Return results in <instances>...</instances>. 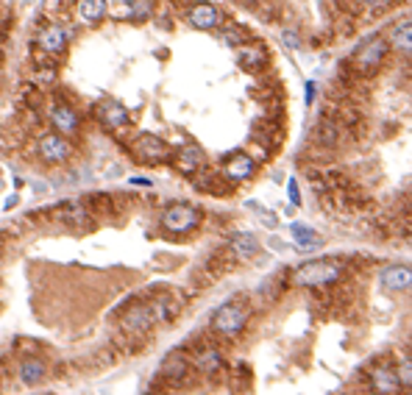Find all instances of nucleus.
Instances as JSON below:
<instances>
[{
  "label": "nucleus",
  "mask_w": 412,
  "mask_h": 395,
  "mask_svg": "<svg viewBox=\"0 0 412 395\" xmlns=\"http://www.w3.org/2000/svg\"><path fill=\"white\" fill-rule=\"evenodd\" d=\"M343 273V267L337 262H329V259H312V262H304L293 270V281L298 287H323V284H332L337 281Z\"/></svg>",
  "instance_id": "f257e3e1"
},
{
  "label": "nucleus",
  "mask_w": 412,
  "mask_h": 395,
  "mask_svg": "<svg viewBox=\"0 0 412 395\" xmlns=\"http://www.w3.org/2000/svg\"><path fill=\"white\" fill-rule=\"evenodd\" d=\"M167 317H170L167 301H153V304L134 306V309L126 315L123 326H126L128 331H145V328H151L153 323H162V320H167Z\"/></svg>",
  "instance_id": "f03ea898"
},
{
  "label": "nucleus",
  "mask_w": 412,
  "mask_h": 395,
  "mask_svg": "<svg viewBox=\"0 0 412 395\" xmlns=\"http://www.w3.org/2000/svg\"><path fill=\"white\" fill-rule=\"evenodd\" d=\"M198 223H200V212H198L195 207H189V204H173V207H167L164 215H162V226H164L167 231H173V234H187V231H192Z\"/></svg>",
  "instance_id": "7ed1b4c3"
},
{
  "label": "nucleus",
  "mask_w": 412,
  "mask_h": 395,
  "mask_svg": "<svg viewBox=\"0 0 412 395\" xmlns=\"http://www.w3.org/2000/svg\"><path fill=\"white\" fill-rule=\"evenodd\" d=\"M246 320H248V315L240 304H223L212 315V328L221 334H237V331H243Z\"/></svg>",
  "instance_id": "20e7f679"
},
{
  "label": "nucleus",
  "mask_w": 412,
  "mask_h": 395,
  "mask_svg": "<svg viewBox=\"0 0 412 395\" xmlns=\"http://www.w3.org/2000/svg\"><path fill=\"white\" fill-rule=\"evenodd\" d=\"M387 51H390L387 40H384L381 34H373V37H368V40L354 51V62H357L362 70H373L376 64H381V59L387 56Z\"/></svg>",
  "instance_id": "39448f33"
},
{
  "label": "nucleus",
  "mask_w": 412,
  "mask_h": 395,
  "mask_svg": "<svg viewBox=\"0 0 412 395\" xmlns=\"http://www.w3.org/2000/svg\"><path fill=\"white\" fill-rule=\"evenodd\" d=\"M370 387H373V392H376V395H398L401 381H398L395 367H393V365H387V362L376 365V367L370 370Z\"/></svg>",
  "instance_id": "423d86ee"
},
{
  "label": "nucleus",
  "mask_w": 412,
  "mask_h": 395,
  "mask_svg": "<svg viewBox=\"0 0 412 395\" xmlns=\"http://www.w3.org/2000/svg\"><path fill=\"white\" fill-rule=\"evenodd\" d=\"M379 284L387 292H404L412 287V267L406 265H387L379 270Z\"/></svg>",
  "instance_id": "0eeeda50"
},
{
  "label": "nucleus",
  "mask_w": 412,
  "mask_h": 395,
  "mask_svg": "<svg viewBox=\"0 0 412 395\" xmlns=\"http://www.w3.org/2000/svg\"><path fill=\"white\" fill-rule=\"evenodd\" d=\"M134 153H137L142 161H162V159H167L170 148H167V142L159 139L156 134H139V137L134 139Z\"/></svg>",
  "instance_id": "6e6552de"
},
{
  "label": "nucleus",
  "mask_w": 412,
  "mask_h": 395,
  "mask_svg": "<svg viewBox=\"0 0 412 395\" xmlns=\"http://www.w3.org/2000/svg\"><path fill=\"white\" fill-rule=\"evenodd\" d=\"M40 153H42V159H45V161L62 164V161H67V159H70L73 148H70L67 137H62V134H45V137L40 139Z\"/></svg>",
  "instance_id": "1a4fd4ad"
},
{
  "label": "nucleus",
  "mask_w": 412,
  "mask_h": 395,
  "mask_svg": "<svg viewBox=\"0 0 412 395\" xmlns=\"http://www.w3.org/2000/svg\"><path fill=\"white\" fill-rule=\"evenodd\" d=\"M187 20H189L192 28L212 31V28L221 23V12H218V6H212V3H195V6L187 12Z\"/></svg>",
  "instance_id": "9d476101"
},
{
  "label": "nucleus",
  "mask_w": 412,
  "mask_h": 395,
  "mask_svg": "<svg viewBox=\"0 0 412 395\" xmlns=\"http://www.w3.org/2000/svg\"><path fill=\"white\" fill-rule=\"evenodd\" d=\"M290 237H293L298 251H315V248L323 245V237L312 226H307V223H293L290 226Z\"/></svg>",
  "instance_id": "9b49d317"
},
{
  "label": "nucleus",
  "mask_w": 412,
  "mask_h": 395,
  "mask_svg": "<svg viewBox=\"0 0 412 395\" xmlns=\"http://www.w3.org/2000/svg\"><path fill=\"white\" fill-rule=\"evenodd\" d=\"M387 45L398 53H412V20H401L398 26H393Z\"/></svg>",
  "instance_id": "f8f14e48"
},
{
  "label": "nucleus",
  "mask_w": 412,
  "mask_h": 395,
  "mask_svg": "<svg viewBox=\"0 0 412 395\" xmlns=\"http://www.w3.org/2000/svg\"><path fill=\"white\" fill-rule=\"evenodd\" d=\"M175 167L181 170V173H195V170H200L203 167V150L198 148V145H184L181 150H178V159H175Z\"/></svg>",
  "instance_id": "ddd939ff"
},
{
  "label": "nucleus",
  "mask_w": 412,
  "mask_h": 395,
  "mask_svg": "<svg viewBox=\"0 0 412 395\" xmlns=\"http://www.w3.org/2000/svg\"><path fill=\"white\" fill-rule=\"evenodd\" d=\"M223 173H226L232 181H246V178L254 173V159L246 156V153H234V156L226 161Z\"/></svg>",
  "instance_id": "4468645a"
},
{
  "label": "nucleus",
  "mask_w": 412,
  "mask_h": 395,
  "mask_svg": "<svg viewBox=\"0 0 412 395\" xmlns=\"http://www.w3.org/2000/svg\"><path fill=\"white\" fill-rule=\"evenodd\" d=\"M51 123L56 125L59 134H76L78 131V114L70 106H56L51 112Z\"/></svg>",
  "instance_id": "2eb2a0df"
},
{
  "label": "nucleus",
  "mask_w": 412,
  "mask_h": 395,
  "mask_svg": "<svg viewBox=\"0 0 412 395\" xmlns=\"http://www.w3.org/2000/svg\"><path fill=\"white\" fill-rule=\"evenodd\" d=\"M98 112H101V120H103L106 125H112V128H123V125L128 123V112H126L123 103H117V100H103Z\"/></svg>",
  "instance_id": "dca6fc26"
},
{
  "label": "nucleus",
  "mask_w": 412,
  "mask_h": 395,
  "mask_svg": "<svg viewBox=\"0 0 412 395\" xmlns=\"http://www.w3.org/2000/svg\"><path fill=\"white\" fill-rule=\"evenodd\" d=\"M229 248H232L234 256H240V259H251V256L259 251V240H257L254 234H248V231H240V234L232 237Z\"/></svg>",
  "instance_id": "f3484780"
},
{
  "label": "nucleus",
  "mask_w": 412,
  "mask_h": 395,
  "mask_svg": "<svg viewBox=\"0 0 412 395\" xmlns=\"http://www.w3.org/2000/svg\"><path fill=\"white\" fill-rule=\"evenodd\" d=\"M40 45L48 51V53H62L67 48V31L59 28V26H51L40 34Z\"/></svg>",
  "instance_id": "a211bd4d"
},
{
  "label": "nucleus",
  "mask_w": 412,
  "mask_h": 395,
  "mask_svg": "<svg viewBox=\"0 0 412 395\" xmlns=\"http://www.w3.org/2000/svg\"><path fill=\"white\" fill-rule=\"evenodd\" d=\"M109 3H103V0H81L78 3V15L84 23H98L103 15H106Z\"/></svg>",
  "instance_id": "6ab92c4d"
},
{
  "label": "nucleus",
  "mask_w": 412,
  "mask_h": 395,
  "mask_svg": "<svg viewBox=\"0 0 412 395\" xmlns=\"http://www.w3.org/2000/svg\"><path fill=\"white\" fill-rule=\"evenodd\" d=\"M20 378H23V384H37V381H42V378H45V362H40V359H26V362L20 365Z\"/></svg>",
  "instance_id": "aec40b11"
},
{
  "label": "nucleus",
  "mask_w": 412,
  "mask_h": 395,
  "mask_svg": "<svg viewBox=\"0 0 412 395\" xmlns=\"http://www.w3.org/2000/svg\"><path fill=\"white\" fill-rule=\"evenodd\" d=\"M195 365H198L200 370H206V373H212V370H218V367H221V353H218V351H212V348H203V351L198 353Z\"/></svg>",
  "instance_id": "412c9836"
},
{
  "label": "nucleus",
  "mask_w": 412,
  "mask_h": 395,
  "mask_svg": "<svg viewBox=\"0 0 412 395\" xmlns=\"http://www.w3.org/2000/svg\"><path fill=\"white\" fill-rule=\"evenodd\" d=\"M162 367H164V373H167V376H173V378H175V376H184V370H187V359H184L181 353H170V356L164 359V365H162Z\"/></svg>",
  "instance_id": "4be33fe9"
},
{
  "label": "nucleus",
  "mask_w": 412,
  "mask_h": 395,
  "mask_svg": "<svg viewBox=\"0 0 412 395\" xmlns=\"http://www.w3.org/2000/svg\"><path fill=\"white\" fill-rule=\"evenodd\" d=\"M262 62H265V59H262L259 51H251V48H243V51H240V64H243V67L254 70V67H259Z\"/></svg>",
  "instance_id": "5701e85b"
},
{
  "label": "nucleus",
  "mask_w": 412,
  "mask_h": 395,
  "mask_svg": "<svg viewBox=\"0 0 412 395\" xmlns=\"http://www.w3.org/2000/svg\"><path fill=\"white\" fill-rule=\"evenodd\" d=\"M395 373H398L401 387H409V389H412V359H404V362L395 367Z\"/></svg>",
  "instance_id": "b1692460"
},
{
  "label": "nucleus",
  "mask_w": 412,
  "mask_h": 395,
  "mask_svg": "<svg viewBox=\"0 0 412 395\" xmlns=\"http://www.w3.org/2000/svg\"><path fill=\"white\" fill-rule=\"evenodd\" d=\"M287 195H290V204H293V207H298V204H301V192H298L295 178H290V184H287Z\"/></svg>",
  "instance_id": "393cba45"
},
{
  "label": "nucleus",
  "mask_w": 412,
  "mask_h": 395,
  "mask_svg": "<svg viewBox=\"0 0 412 395\" xmlns=\"http://www.w3.org/2000/svg\"><path fill=\"white\" fill-rule=\"evenodd\" d=\"M153 3H131V17H148Z\"/></svg>",
  "instance_id": "a878e982"
},
{
  "label": "nucleus",
  "mask_w": 412,
  "mask_h": 395,
  "mask_svg": "<svg viewBox=\"0 0 412 395\" xmlns=\"http://www.w3.org/2000/svg\"><path fill=\"white\" fill-rule=\"evenodd\" d=\"M282 40H284L287 48H301V37L295 31H282Z\"/></svg>",
  "instance_id": "bb28decb"
},
{
  "label": "nucleus",
  "mask_w": 412,
  "mask_h": 395,
  "mask_svg": "<svg viewBox=\"0 0 412 395\" xmlns=\"http://www.w3.org/2000/svg\"><path fill=\"white\" fill-rule=\"evenodd\" d=\"M304 89H307V103H312V100H315V89H318V87H315V81H307V87H304Z\"/></svg>",
  "instance_id": "cd10ccee"
}]
</instances>
